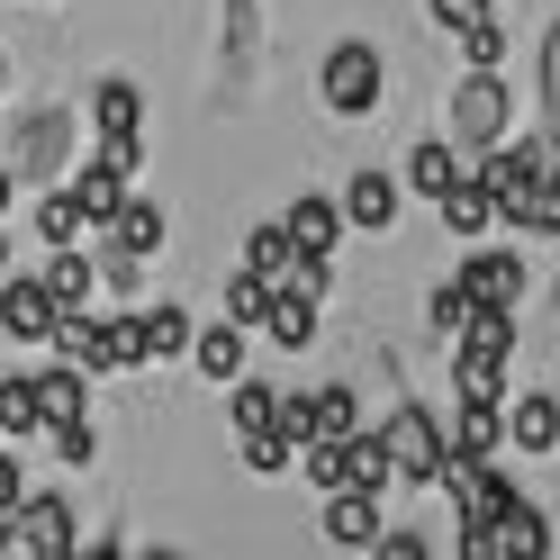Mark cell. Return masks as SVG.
Wrapping results in <instances>:
<instances>
[{"mask_svg":"<svg viewBox=\"0 0 560 560\" xmlns=\"http://www.w3.org/2000/svg\"><path fill=\"white\" fill-rule=\"evenodd\" d=\"M506 127H515V91L498 82V63H470V73L452 82V100H443V136L462 154H479V145H498Z\"/></svg>","mask_w":560,"mask_h":560,"instance_id":"obj_1","label":"cell"},{"mask_svg":"<svg viewBox=\"0 0 560 560\" xmlns=\"http://www.w3.org/2000/svg\"><path fill=\"white\" fill-rule=\"evenodd\" d=\"M317 91H326V109H335V118H371L380 100H389V63H380V46H371V37H343V46L326 55Z\"/></svg>","mask_w":560,"mask_h":560,"instance_id":"obj_2","label":"cell"},{"mask_svg":"<svg viewBox=\"0 0 560 560\" xmlns=\"http://www.w3.org/2000/svg\"><path fill=\"white\" fill-rule=\"evenodd\" d=\"M371 434L389 443V470H398L407 488H425V479L443 470V452H452V443H443V416H434V407H416V398H398Z\"/></svg>","mask_w":560,"mask_h":560,"instance_id":"obj_3","label":"cell"},{"mask_svg":"<svg viewBox=\"0 0 560 560\" xmlns=\"http://www.w3.org/2000/svg\"><path fill=\"white\" fill-rule=\"evenodd\" d=\"M425 488H452V506H462V551H470V560H479V524L515 498L506 470H498V462H479V452H443V470H434Z\"/></svg>","mask_w":560,"mask_h":560,"instance_id":"obj_4","label":"cell"},{"mask_svg":"<svg viewBox=\"0 0 560 560\" xmlns=\"http://www.w3.org/2000/svg\"><path fill=\"white\" fill-rule=\"evenodd\" d=\"M91 127H100V163L136 182V163H145V91L136 82H100L91 91Z\"/></svg>","mask_w":560,"mask_h":560,"instance_id":"obj_5","label":"cell"},{"mask_svg":"<svg viewBox=\"0 0 560 560\" xmlns=\"http://www.w3.org/2000/svg\"><path fill=\"white\" fill-rule=\"evenodd\" d=\"M82 542V524H73V506L55 498V488H19V506H10V560L27 551V560H63Z\"/></svg>","mask_w":560,"mask_h":560,"instance_id":"obj_6","label":"cell"},{"mask_svg":"<svg viewBox=\"0 0 560 560\" xmlns=\"http://www.w3.org/2000/svg\"><path fill=\"white\" fill-rule=\"evenodd\" d=\"M73 109H37V118H19V136L0 145V163H10V182H55V163L73 154Z\"/></svg>","mask_w":560,"mask_h":560,"instance_id":"obj_7","label":"cell"},{"mask_svg":"<svg viewBox=\"0 0 560 560\" xmlns=\"http://www.w3.org/2000/svg\"><path fill=\"white\" fill-rule=\"evenodd\" d=\"M542 551H551V515L515 488V498L479 524V560H542Z\"/></svg>","mask_w":560,"mask_h":560,"instance_id":"obj_8","label":"cell"},{"mask_svg":"<svg viewBox=\"0 0 560 560\" xmlns=\"http://www.w3.org/2000/svg\"><path fill=\"white\" fill-rule=\"evenodd\" d=\"M462 299L470 307H524V254H506V244H479L470 235V254H462Z\"/></svg>","mask_w":560,"mask_h":560,"instance_id":"obj_9","label":"cell"},{"mask_svg":"<svg viewBox=\"0 0 560 560\" xmlns=\"http://www.w3.org/2000/svg\"><path fill=\"white\" fill-rule=\"evenodd\" d=\"M534 172H542V136H498V145H479L470 182H479L488 199H498V218H506V208H515V190L534 182Z\"/></svg>","mask_w":560,"mask_h":560,"instance_id":"obj_10","label":"cell"},{"mask_svg":"<svg viewBox=\"0 0 560 560\" xmlns=\"http://www.w3.org/2000/svg\"><path fill=\"white\" fill-rule=\"evenodd\" d=\"M63 317V307H55V290H46V280L37 271H0V335H10V343H46V326Z\"/></svg>","mask_w":560,"mask_h":560,"instance_id":"obj_11","label":"cell"},{"mask_svg":"<svg viewBox=\"0 0 560 560\" xmlns=\"http://www.w3.org/2000/svg\"><path fill=\"white\" fill-rule=\"evenodd\" d=\"M46 353H55V362H73V371H91V380H100V371H118V353H109V326H100L91 307H63V317L46 326Z\"/></svg>","mask_w":560,"mask_h":560,"instance_id":"obj_12","label":"cell"},{"mask_svg":"<svg viewBox=\"0 0 560 560\" xmlns=\"http://www.w3.org/2000/svg\"><path fill=\"white\" fill-rule=\"evenodd\" d=\"M343 226H371V235H389L398 226V172H380V163H362L353 182H343Z\"/></svg>","mask_w":560,"mask_h":560,"instance_id":"obj_13","label":"cell"},{"mask_svg":"<svg viewBox=\"0 0 560 560\" xmlns=\"http://www.w3.org/2000/svg\"><path fill=\"white\" fill-rule=\"evenodd\" d=\"M443 443L452 452H479V462H498L506 452V398H462L443 416Z\"/></svg>","mask_w":560,"mask_h":560,"instance_id":"obj_14","label":"cell"},{"mask_svg":"<svg viewBox=\"0 0 560 560\" xmlns=\"http://www.w3.org/2000/svg\"><path fill=\"white\" fill-rule=\"evenodd\" d=\"M326 542L335 551H371L380 542V488H326Z\"/></svg>","mask_w":560,"mask_h":560,"instance_id":"obj_15","label":"cell"},{"mask_svg":"<svg viewBox=\"0 0 560 560\" xmlns=\"http://www.w3.org/2000/svg\"><path fill=\"white\" fill-rule=\"evenodd\" d=\"M244 335H254V326H235V317H218V326H190V371L208 380V389H226V380L244 371V353H254Z\"/></svg>","mask_w":560,"mask_h":560,"instance_id":"obj_16","label":"cell"},{"mask_svg":"<svg viewBox=\"0 0 560 560\" xmlns=\"http://www.w3.org/2000/svg\"><path fill=\"white\" fill-rule=\"evenodd\" d=\"M82 398H91V371H73V362H46L37 380H27V407H37V425H63V416H91Z\"/></svg>","mask_w":560,"mask_h":560,"instance_id":"obj_17","label":"cell"},{"mask_svg":"<svg viewBox=\"0 0 560 560\" xmlns=\"http://www.w3.org/2000/svg\"><path fill=\"white\" fill-rule=\"evenodd\" d=\"M254 326L280 343V353H307V343H317V299H307V290H271Z\"/></svg>","mask_w":560,"mask_h":560,"instance_id":"obj_18","label":"cell"},{"mask_svg":"<svg viewBox=\"0 0 560 560\" xmlns=\"http://www.w3.org/2000/svg\"><path fill=\"white\" fill-rule=\"evenodd\" d=\"M109 244H127V254H163V244H172V218H163V199H118L109 208Z\"/></svg>","mask_w":560,"mask_h":560,"instance_id":"obj_19","label":"cell"},{"mask_svg":"<svg viewBox=\"0 0 560 560\" xmlns=\"http://www.w3.org/2000/svg\"><path fill=\"white\" fill-rule=\"evenodd\" d=\"M371 416H362V389L353 380H326V389H307V434H326V443H343V434H362Z\"/></svg>","mask_w":560,"mask_h":560,"instance_id":"obj_20","label":"cell"},{"mask_svg":"<svg viewBox=\"0 0 560 560\" xmlns=\"http://www.w3.org/2000/svg\"><path fill=\"white\" fill-rule=\"evenodd\" d=\"M506 226H515V235H560V163H542L534 182L515 190V208H506Z\"/></svg>","mask_w":560,"mask_h":560,"instance_id":"obj_21","label":"cell"},{"mask_svg":"<svg viewBox=\"0 0 560 560\" xmlns=\"http://www.w3.org/2000/svg\"><path fill=\"white\" fill-rule=\"evenodd\" d=\"M506 434H515V452H560V398L551 389H524L506 407Z\"/></svg>","mask_w":560,"mask_h":560,"instance_id":"obj_22","label":"cell"},{"mask_svg":"<svg viewBox=\"0 0 560 560\" xmlns=\"http://www.w3.org/2000/svg\"><path fill=\"white\" fill-rule=\"evenodd\" d=\"M452 182H462V145H452V136H425V145L407 154V190L416 199H443Z\"/></svg>","mask_w":560,"mask_h":560,"instance_id":"obj_23","label":"cell"},{"mask_svg":"<svg viewBox=\"0 0 560 560\" xmlns=\"http://www.w3.org/2000/svg\"><path fill=\"white\" fill-rule=\"evenodd\" d=\"M335 488H380V498L398 488V470H389V443H380L371 425H362V434H343V479H335Z\"/></svg>","mask_w":560,"mask_h":560,"instance_id":"obj_24","label":"cell"},{"mask_svg":"<svg viewBox=\"0 0 560 560\" xmlns=\"http://www.w3.org/2000/svg\"><path fill=\"white\" fill-rule=\"evenodd\" d=\"M280 235H290L299 254H335V235H343V208H335V199H290Z\"/></svg>","mask_w":560,"mask_h":560,"instance_id":"obj_25","label":"cell"},{"mask_svg":"<svg viewBox=\"0 0 560 560\" xmlns=\"http://www.w3.org/2000/svg\"><path fill=\"white\" fill-rule=\"evenodd\" d=\"M37 280L55 290V307H91V290H100V262L82 254V244H55V262H46Z\"/></svg>","mask_w":560,"mask_h":560,"instance_id":"obj_26","label":"cell"},{"mask_svg":"<svg viewBox=\"0 0 560 560\" xmlns=\"http://www.w3.org/2000/svg\"><path fill=\"white\" fill-rule=\"evenodd\" d=\"M182 353H190V307L182 299H154L145 307V371L154 362H182Z\"/></svg>","mask_w":560,"mask_h":560,"instance_id":"obj_27","label":"cell"},{"mask_svg":"<svg viewBox=\"0 0 560 560\" xmlns=\"http://www.w3.org/2000/svg\"><path fill=\"white\" fill-rule=\"evenodd\" d=\"M434 208H443V226H452V235H488V226H498V199L470 182V163H462V182H452Z\"/></svg>","mask_w":560,"mask_h":560,"instance_id":"obj_28","label":"cell"},{"mask_svg":"<svg viewBox=\"0 0 560 560\" xmlns=\"http://www.w3.org/2000/svg\"><path fill=\"white\" fill-rule=\"evenodd\" d=\"M37 235H46V244H82V235H91L73 182H46V199H37Z\"/></svg>","mask_w":560,"mask_h":560,"instance_id":"obj_29","label":"cell"},{"mask_svg":"<svg viewBox=\"0 0 560 560\" xmlns=\"http://www.w3.org/2000/svg\"><path fill=\"white\" fill-rule=\"evenodd\" d=\"M226 425L235 434H254V425H280V389H262V380H226Z\"/></svg>","mask_w":560,"mask_h":560,"instance_id":"obj_30","label":"cell"},{"mask_svg":"<svg viewBox=\"0 0 560 560\" xmlns=\"http://www.w3.org/2000/svg\"><path fill=\"white\" fill-rule=\"evenodd\" d=\"M73 199H82V218H91V226H109V208L127 199V182H118L109 163H91V172H73Z\"/></svg>","mask_w":560,"mask_h":560,"instance_id":"obj_31","label":"cell"},{"mask_svg":"<svg viewBox=\"0 0 560 560\" xmlns=\"http://www.w3.org/2000/svg\"><path fill=\"white\" fill-rule=\"evenodd\" d=\"M244 443V470H262V479H280L290 470V452H299V434H280V425H254V434H235Z\"/></svg>","mask_w":560,"mask_h":560,"instance_id":"obj_32","label":"cell"},{"mask_svg":"<svg viewBox=\"0 0 560 560\" xmlns=\"http://www.w3.org/2000/svg\"><path fill=\"white\" fill-rule=\"evenodd\" d=\"M452 46H462V63H506V27H498V10L470 19V27H452Z\"/></svg>","mask_w":560,"mask_h":560,"instance_id":"obj_33","label":"cell"},{"mask_svg":"<svg viewBox=\"0 0 560 560\" xmlns=\"http://www.w3.org/2000/svg\"><path fill=\"white\" fill-rule=\"evenodd\" d=\"M290 254H299V244L280 235V226H254V235H244V271H262V280L290 271Z\"/></svg>","mask_w":560,"mask_h":560,"instance_id":"obj_34","label":"cell"},{"mask_svg":"<svg viewBox=\"0 0 560 560\" xmlns=\"http://www.w3.org/2000/svg\"><path fill=\"white\" fill-rule=\"evenodd\" d=\"M462 317H470V299H462V280H434V290H425V326L452 343V335H462Z\"/></svg>","mask_w":560,"mask_h":560,"instance_id":"obj_35","label":"cell"},{"mask_svg":"<svg viewBox=\"0 0 560 560\" xmlns=\"http://www.w3.org/2000/svg\"><path fill=\"white\" fill-rule=\"evenodd\" d=\"M262 299H271V280H262V271H226V317H235V326H254V317H262Z\"/></svg>","mask_w":560,"mask_h":560,"instance_id":"obj_36","label":"cell"},{"mask_svg":"<svg viewBox=\"0 0 560 560\" xmlns=\"http://www.w3.org/2000/svg\"><path fill=\"white\" fill-rule=\"evenodd\" d=\"M37 434V407H27V380H0V443Z\"/></svg>","mask_w":560,"mask_h":560,"instance_id":"obj_37","label":"cell"},{"mask_svg":"<svg viewBox=\"0 0 560 560\" xmlns=\"http://www.w3.org/2000/svg\"><path fill=\"white\" fill-rule=\"evenodd\" d=\"M100 280H109V290H145V254H127V244H100Z\"/></svg>","mask_w":560,"mask_h":560,"instance_id":"obj_38","label":"cell"},{"mask_svg":"<svg viewBox=\"0 0 560 560\" xmlns=\"http://www.w3.org/2000/svg\"><path fill=\"white\" fill-rule=\"evenodd\" d=\"M46 434H55V452H63L73 470H91V462H100V434L82 425V416H63V425H46Z\"/></svg>","mask_w":560,"mask_h":560,"instance_id":"obj_39","label":"cell"},{"mask_svg":"<svg viewBox=\"0 0 560 560\" xmlns=\"http://www.w3.org/2000/svg\"><path fill=\"white\" fill-rule=\"evenodd\" d=\"M560 127V19H551V37H542V136Z\"/></svg>","mask_w":560,"mask_h":560,"instance_id":"obj_40","label":"cell"},{"mask_svg":"<svg viewBox=\"0 0 560 560\" xmlns=\"http://www.w3.org/2000/svg\"><path fill=\"white\" fill-rule=\"evenodd\" d=\"M109 353L118 371H145V317H109Z\"/></svg>","mask_w":560,"mask_h":560,"instance_id":"obj_41","label":"cell"},{"mask_svg":"<svg viewBox=\"0 0 560 560\" xmlns=\"http://www.w3.org/2000/svg\"><path fill=\"white\" fill-rule=\"evenodd\" d=\"M488 10H498V0H425V19L443 27V37H452V27H470V19H488Z\"/></svg>","mask_w":560,"mask_h":560,"instance_id":"obj_42","label":"cell"},{"mask_svg":"<svg viewBox=\"0 0 560 560\" xmlns=\"http://www.w3.org/2000/svg\"><path fill=\"white\" fill-rule=\"evenodd\" d=\"M371 551H389V560H425L434 542H425V534H389V524H380V542H371Z\"/></svg>","mask_w":560,"mask_h":560,"instance_id":"obj_43","label":"cell"},{"mask_svg":"<svg viewBox=\"0 0 560 560\" xmlns=\"http://www.w3.org/2000/svg\"><path fill=\"white\" fill-rule=\"evenodd\" d=\"M19 488H27V479H19V452H10V443H0V515H10V506H19Z\"/></svg>","mask_w":560,"mask_h":560,"instance_id":"obj_44","label":"cell"},{"mask_svg":"<svg viewBox=\"0 0 560 560\" xmlns=\"http://www.w3.org/2000/svg\"><path fill=\"white\" fill-rule=\"evenodd\" d=\"M10 190H19V182H10V163H0V218H10Z\"/></svg>","mask_w":560,"mask_h":560,"instance_id":"obj_45","label":"cell"},{"mask_svg":"<svg viewBox=\"0 0 560 560\" xmlns=\"http://www.w3.org/2000/svg\"><path fill=\"white\" fill-rule=\"evenodd\" d=\"M0 271H10V226H0Z\"/></svg>","mask_w":560,"mask_h":560,"instance_id":"obj_46","label":"cell"},{"mask_svg":"<svg viewBox=\"0 0 560 560\" xmlns=\"http://www.w3.org/2000/svg\"><path fill=\"white\" fill-rule=\"evenodd\" d=\"M0 91H10V55H0Z\"/></svg>","mask_w":560,"mask_h":560,"instance_id":"obj_47","label":"cell"}]
</instances>
